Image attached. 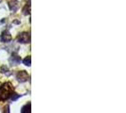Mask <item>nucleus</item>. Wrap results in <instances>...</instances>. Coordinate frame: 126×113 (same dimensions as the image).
<instances>
[{
  "label": "nucleus",
  "instance_id": "nucleus-8",
  "mask_svg": "<svg viewBox=\"0 0 126 113\" xmlns=\"http://www.w3.org/2000/svg\"><path fill=\"white\" fill-rule=\"evenodd\" d=\"M30 12H31V5H26L25 8L23 9V13L25 15H28L30 14Z\"/></svg>",
  "mask_w": 126,
  "mask_h": 113
},
{
  "label": "nucleus",
  "instance_id": "nucleus-9",
  "mask_svg": "<svg viewBox=\"0 0 126 113\" xmlns=\"http://www.w3.org/2000/svg\"><path fill=\"white\" fill-rule=\"evenodd\" d=\"M23 62H24V64L27 65V66H31V63H32V57H31L30 56H27L25 59L23 60Z\"/></svg>",
  "mask_w": 126,
  "mask_h": 113
},
{
  "label": "nucleus",
  "instance_id": "nucleus-1",
  "mask_svg": "<svg viewBox=\"0 0 126 113\" xmlns=\"http://www.w3.org/2000/svg\"><path fill=\"white\" fill-rule=\"evenodd\" d=\"M13 91V87L11 83H5L0 87V100H7Z\"/></svg>",
  "mask_w": 126,
  "mask_h": 113
},
{
  "label": "nucleus",
  "instance_id": "nucleus-5",
  "mask_svg": "<svg viewBox=\"0 0 126 113\" xmlns=\"http://www.w3.org/2000/svg\"><path fill=\"white\" fill-rule=\"evenodd\" d=\"M20 56H16V55H13V56H11V58H10V61L13 63V65H17L19 62H20Z\"/></svg>",
  "mask_w": 126,
  "mask_h": 113
},
{
  "label": "nucleus",
  "instance_id": "nucleus-6",
  "mask_svg": "<svg viewBox=\"0 0 126 113\" xmlns=\"http://www.w3.org/2000/svg\"><path fill=\"white\" fill-rule=\"evenodd\" d=\"M9 5H10V9H11V11H15L18 9V2H17L16 0L11 1Z\"/></svg>",
  "mask_w": 126,
  "mask_h": 113
},
{
  "label": "nucleus",
  "instance_id": "nucleus-10",
  "mask_svg": "<svg viewBox=\"0 0 126 113\" xmlns=\"http://www.w3.org/2000/svg\"><path fill=\"white\" fill-rule=\"evenodd\" d=\"M8 67L7 66H2L1 67V73H3V74H8V75H10L9 73H8Z\"/></svg>",
  "mask_w": 126,
  "mask_h": 113
},
{
  "label": "nucleus",
  "instance_id": "nucleus-3",
  "mask_svg": "<svg viewBox=\"0 0 126 113\" xmlns=\"http://www.w3.org/2000/svg\"><path fill=\"white\" fill-rule=\"evenodd\" d=\"M16 78H17V80L19 82H25L28 80L29 75L27 74L26 71H20V72L17 73V75H16Z\"/></svg>",
  "mask_w": 126,
  "mask_h": 113
},
{
  "label": "nucleus",
  "instance_id": "nucleus-11",
  "mask_svg": "<svg viewBox=\"0 0 126 113\" xmlns=\"http://www.w3.org/2000/svg\"><path fill=\"white\" fill-rule=\"evenodd\" d=\"M11 96H12V100L14 101V100H16V99L18 98L20 95H19V94H16V93H13V94L12 93V95H11Z\"/></svg>",
  "mask_w": 126,
  "mask_h": 113
},
{
  "label": "nucleus",
  "instance_id": "nucleus-7",
  "mask_svg": "<svg viewBox=\"0 0 126 113\" xmlns=\"http://www.w3.org/2000/svg\"><path fill=\"white\" fill-rule=\"evenodd\" d=\"M22 113H26V112H31V103L27 104L25 107H22V110H21Z\"/></svg>",
  "mask_w": 126,
  "mask_h": 113
},
{
  "label": "nucleus",
  "instance_id": "nucleus-2",
  "mask_svg": "<svg viewBox=\"0 0 126 113\" xmlns=\"http://www.w3.org/2000/svg\"><path fill=\"white\" fill-rule=\"evenodd\" d=\"M30 40H31L30 35L27 32L21 33L18 37H17V41H18L19 43H21V44H28V43H30Z\"/></svg>",
  "mask_w": 126,
  "mask_h": 113
},
{
  "label": "nucleus",
  "instance_id": "nucleus-4",
  "mask_svg": "<svg viewBox=\"0 0 126 113\" xmlns=\"http://www.w3.org/2000/svg\"><path fill=\"white\" fill-rule=\"evenodd\" d=\"M12 41V35L9 31H4L1 35V42L2 43H9Z\"/></svg>",
  "mask_w": 126,
  "mask_h": 113
}]
</instances>
